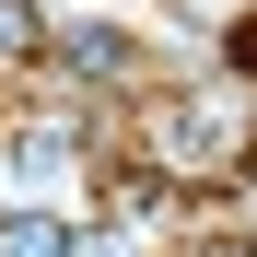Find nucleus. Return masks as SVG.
<instances>
[{
	"label": "nucleus",
	"mask_w": 257,
	"mask_h": 257,
	"mask_svg": "<svg viewBox=\"0 0 257 257\" xmlns=\"http://www.w3.org/2000/svg\"><path fill=\"white\" fill-rule=\"evenodd\" d=\"M0 257H59V234H47V222H12V234H0Z\"/></svg>",
	"instance_id": "obj_1"
},
{
	"label": "nucleus",
	"mask_w": 257,
	"mask_h": 257,
	"mask_svg": "<svg viewBox=\"0 0 257 257\" xmlns=\"http://www.w3.org/2000/svg\"><path fill=\"white\" fill-rule=\"evenodd\" d=\"M12 35H24V12H12V0H0V47H12Z\"/></svg>",
	"instance_id": "obj_2"
}]
</instances>
